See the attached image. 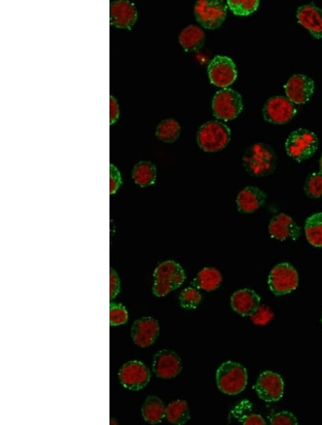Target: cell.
I'll use <instances>...</instances> for the list:
<instances>
[{"label": "cell", "instance_id": "obj_1", "mask_svg": "<svg viewBox=\"0 0 322 425\" xmlns=\"http://www.w3.org/2000/svg\"><path fill=\"white\" fill-rule=\"evenodd\" d=\"M242 163L245 171L254 177H265L273 173L277 166L275 150L269 145L257 143L246 149Z\"/></svg>", "mask_w": 322, "mask_h": 425}, {"label": "cell", "instance_id": "obj_5", "mask_svg": "<svg viewBox=\"0 0 322 425\" xmlns=\"http://www.w3.org/2000/svg\"><path fill=\"white\" fill-rule=\"evenodd\" d=\"M318 146L317 136L305 129L293 131L285 143L287 154L297 162H303L311 158L317 151Z\"/></svg>", "mask_w": 322, "mask_h": 425}, {"label": "cell", "instance_id": "obj_29", "mask_svg": "<svg viewBox=\"0 0 322 425\" xmlns=\"http://www.w3.org/2000/svg\"><path fill=\"white\" fill-rule=\"evenodd\" d=\"M202 299L200 292L192 287L184 289L179 296L181 307L187 310L196 309L200 305Z\"/></svg>", "mask_w": 322, "mask_h": 425}, {"label": "cell", "instance_id": "obj_2", "mask_svg": "<svg viewBox=\"0 0 322 425\" xmlns=\"http://www.w3.org/2000/svg\"><path fill=\"white\" fill-rule=\"evenodd\" d=\"M154 278L153 293L158 297L165 296L177 289L186 279L184 268L175 261L160 264L155 269Z\"/></svg>", "mask_w": 322, "mask_h": 425}, {"label": "cell", "instance_id": "obj_11", "mask_svg": "<svg viewBox=\"0 0 322 425\" xmlns=\"http://www.w3.org/2000/svg\"><path fill=\"white\" fill-rule=\"evenodd\" d=\"M254 388L264 401L275 403L284 395V383L279 374L266 371L259 375Z\"/></svg>", "mask_w": 322, "mask_h": 425}, {"label": "cell", "instance_id": "obj_16", "mask_svg": "<svg viewBox=\"0 0 322 425\" xmlns=\"http://www.w3.org/2000/svg\"><path fill=\"white\" fill-rule=\"evenodd\" d=\"M111 23L120 29L131 30L138 18V12L134 3L127 0H118L111 4Z\"/></svg>", "mask_w": 322, "mask_h": 425}, {"label": "cell", "instance_id": "obj_35", "mask_svg": "<svg viewBox=\"0 0 322 425\" xmlns=\"http://www.w3.org/2000/svg\"><path fill=\"white\" fill-rule=\"evenodd\" d=\"M120 282L118 273L113 269L110 273V297L115 298L120 292Z\"/></svg>", "mask_w": 322, "mask_h": 425}, {"label": "cell", "instance_id": "obj_19", "mask_svg": "<svg viewBox=\"0 0 322 425\" xmlns=\"http://www.w3.org/2000/svg\"><path fill=\"white\" fill-rule=\"evenodd\" d=\"M267 195L256 186H247L239 192L236 198L238 210L243 214H252L262 207Z\"/></svg>", "mask_w": 322, "mask_h": 425}, {"label": "cell", "instance_id": "obj_26", "mask_svg": "<svg viewBox=\"0 0 322 425\" xmlns=\"http://www.w3.org/2000/svg\"><path fill=\"white\" fill-rule=\"evenodd\" d=\"M305 234L309 243L314 247H322V213L309 216L305 223Z\"/></svg>", "mask_w": 322, "mask_h": 425}, {"label": "cell", "instance_id": "obj_34", "mask_svg": "<svg viewBox=\"0 0 322 425\" xmlns=\"http://www.w3.org/2000/svg\"><path fill=\"white\" fill-rule=\"evenodd\" d=\"M110 172V191L111 194H114L122 184V179L120 172L113 165H111Z\"/></svg>", "mask_w": 322, "mask_h": 425}, {"label": "cell", "instance_id": "obj_23", "mask_svg": "<svg viewBox=\"0 0 322 425\" xmlns=\"http://www.w3.org/2000/svg\"><path fill=\"white\" fill-rule=\"evenodd\" d=\"M222 280V275L218 269L206 267L197 274L193 284L198 289L213 291L220 286Z\"/></svg>", "mask_w": 322, "mask_h": 425}, {"label": "cell", "instance_id": "obj_4", "mask_svg": "<svg viewBox=\"0 0 322 425\" xmlns=\"http://www.w3.org/2000/svg\"><path fill=\"white\" fill-rule=\"evenodd\" d=\"M231 130L225 123L209 121L197 134V142L204 152L215 153L225 148L231 141Z\"/></svg>", "mask_w": 322, "mask_h": 425}, {"label": "cell", "instance_id": "obj_27", "mask_svg": "<svg viewBox=\"0 0 322 425\" xmlns=\"http://www.w3.org/2000/svg\"><path fill=\"white\" fill-rule=\"evenodd\" d=\"M180 124L175 119H166L161 122L156 129V136L162 142L175 143L180 136Z\"/></svg>", "mask_w": 322, "mask_h": 425}, {"label": "cell", "instance_id": "obj_37", "mask_svg": "<svg viewBox=\"0 0 322 425\" xmlns=\"http://www.w3.org/2000/svg\"><path fill=\"white\" fill-rule=\"evenodd\" d=\"M120 115V109L118 102L115 98L113 96H111L110 99V119L111 124L115 123Z\"/></svg>", "mask_w": 322, "mask_h": 425}, {"label": "cell", "instance_id": "obj_31", "mask_svg": "<svg viewBox=\"0 0 322 425\" xmlns=\"http://www.w3.org/2000/svg\"><path fill=\"white\" fill-rule=\"evenodd\" d=\"M129 320V313L121 304H111L110 307V323L111 326H120Z\"/></svg>", "mask_w": 322, "mask_h": 425}, {"label": "cell", "instance_id": "obj_30", "mask_svg": "<svg viewBox=\"0 0 322 425\" xmlns=\"http://www.w3.org/2000/svg\"><path fill=\"white\" fill-rule=\"evenodd\" d=\"M306 194L312 198L322 196V173H313L309 175L305 184Z\"/></svg>", "mask_w": 322, "mask_h": 425}, {"label": "cell", "instance_id": "obj_6", "mask_svg": "<svg viewBox=\"0 0 322 425\" xmlns=\"http://www.w3.org/2000/svg\"><path fill=\"white\" fill-rule=\"evenodd\" d=\"M212 109L216 118L225 121L232 120L243 110L242 97L232 88L223 89L214 95Z\"/></svg>", "mask_w": 322, "mask_h": 425}, {"label": "cell", "instance_id": "obj_38", "mask_svg": "<svg viewBox=\"0 0 322 425\" xmlns=\"http://www.w3.org/2000/svg\"><path fill=\"white\" fill-rule=\"evenodd\" d=\"M320 172L322 173V157L320 160Z\"/></svg>", "mask_w": 322, "mask_h": 425}, {"label": "cell", "instance_id": "obj_9", "mask_svg": "<svg viewBox=\"0 0 322 425\" xmlns=\"http://www.w3.org/2000/svg\"><path fill=\"white\" fill-rule=\"evenodd\" d=\"M118 378L124 387L138 391L150 383L151 373L142 362L133 360L122 365L118 372Z\"/></svg>", "mask_w": 322, "mask_h": 425}, {"label": "cell", "instance_id": "obj_8", "mask_svg": "<svg viewBox=\"0 0 322 425\" xmlns=\"http://www.w3.org/2000/svg\"><path fill=\"white\" fill-rule=\"evenodd\" d=\"M268 284L275 295L288 294L298 287L299 274L290 264H280L270 272Z\"/></svg>", "mask_w": 322, "mask_h": 425}, {"label": "cell", "instance_id": "obj_25", "mask_svg": "<svg viewBox=\"0 0 322 425\" xmlns=\"http://www.w3.org/2000/svg\"><path fill=\"white\" fill-rule=\"evenodd\" d=\"M167 421L175 424H184L191 418L188 406L185 400L178 399L166 408Z\"/></svg>", "mask_w": 322, "mask_h": 425}, {"label": "cell", "instance_id": "obj_13", "mask_svg": "<svg viewBox=\"0 0 322 425\" xmlns=\"http://www.w3.org/2000/svg\"><path fill=\"white\" fill-rule=\"evenodd\" d=\"M152 369L159 378H175L182 369V360L172 350L162 349L155 355Z\"/></svg>", "mask_w": 322, "mask_h": 425}, {"label": "cell", "instance_id": "obj_3", "mask_svg": "<svg viewBox=\"0 0 322 425\" xmlns=\"http://www.w3.org/2000/svg\"><path fill=\"white\" fill-rule=\"evenodd\" d=\"M216 384L219 390L229 395L242 392L248 383L245 368L238 362L227 361L223 363L216 374Z\"/></svg>", "mask_w": 322, "mask_h": 425}, {"label": "cell", "instance_id": "obj_24", "mask_svg": "<svg viewBox=\"0 0 322 425\" xmlns=\"http://www.w3.org/2000/svg\"><path fill=\"white\" fill-rule=\"evenodd\" d=\"M132 178L140 187L152 186L157 178L156 167L152 162L140 161L134 168Z\"/></svg>", "mask_w": 322, "mask_h": 425}, {"label": "cell", "instance_id": "obj_14", "mask_svg": "<svg viewBox=\"0 0 322 425\" xmlns=\"http://www.w3.org/2000/svg\"><path fill=\"white\" fill-rule=\"evenodd\" d=\"M289 101L296 105L307 103L314 91V82L305 74H294L284 86Z\"/></svg>", "mask_w": 322, "mask_h": 425}, {"label": "cell", "instance_id": "obj_21", "mask_svg": "<svg viewBox=\"0 0 322 425\" xmlns=\"http://www.w3.org/2000/svg\"><path fill=\"white\" fill-rule=\"evenodd\" d=\"M179 40L185 51H199L204 45L205 33L199 26L191 24L181 32Z\"/></svg>", "mask_w": 322, "mask_h": 425}, {"label": "cell", "instance_id": "obj_28", "mask_svg": "<svg viewBox=\"0 0 322 425\" xmlns=\"http://www.w3.org/2000/svg\"><path fill=\"white\" fill-rule=\"evenodd\" d=\"M227 4L234 15L248 16L258 9L260 3L258 0H228Z\"/></svg>", "mask_w": 322, "mask_h": 425}, {"label": "cell", "instance_id": "obj_20", "mask_svg": "<svg viewBox=\"0 0 322 425\" xmlns=\"http://www.w3.org/2000/svg\"><path fill=\"white\" fill-rule=\"evenodd\" d=\"M298 22L314 38H322V10L313 4L300 7L296 12Z\"/></svg>", "mask_w": 322, "mask_h": 425}, {"label": "cell", "instance_id": "obj_18", "mask_svg": "<svg viewBox=\"0 0 322 425\" xmlns=\"http://www.w3.org/2000/svg\"><path fill=\"white\" fill-rule=\"evenodd\" d=\"M260 296L249 289L238 290L231 297L233 310L242 316H251L260 306Z\"/></svg>", "mask_w": 322, "mask_h": 425}, {"label": "cell", "instance_id": "obj_17", "mask_svg": "<svg viewBox=\"0 0 322 425\" xmlns=\"http://www.w3.org/2000/svg\"><path fill=\"white\" fill-rule=\"evenodd\" d=\"M268 232L271 238L279 241H285L289 239L296 241L302 234L300 227L297 226L291 217L282 213L271 220L268 225Z\"/></svg>", "mask_w": 322, "mask_h": 425}, {"label": "cell", "instance_id": "obj_12", "mask_svg": "<svg viewBox=\"0 0 322 425\" xmlns=\"http://www.w3.org/2000/svg\"><path fill=\"white\" fill-rule=\"evenodd\" d=\"M296 113L293 104L283 96L269 98L263 109L264 118L268 122L277 125L289 122Z\"/></svg>", "mask_w": 322, "mask_h": 425}, {"label": "cell", "instance_id": "obj_15", "mask_svg": "<svg viewBox=\"0 0 322 425\" xmlns=\"http://www.w3.org/2000/svg\"><path fill=\"white\" fill-rule=\"evenodd\" d=\"M159 324L156 319L145 316L135 321L131 328V337L139 347L152 345L159 335Z\"/></svg>", "mask_w": 322, "mask_h": 425}, {"label": "cell", "instance_id": "obj_32", "mask_svg": "<svg viewBox=\"0 0 322 425\" xmlns=\"http://www.w3.org/2000/svg\"><path fill=\"white\" fill-rule=\"evenodd\" d=\"M269 423L272 425L298 424L296 417L290 412L282 411L269 417Z\"/></svg>", "mask_w": 322, "mask_h": 425}, {"label": "cell", "instance_id": "obj_33", "mask_svg": "<svg viewBox=\"0 0 322 425\" xmlns=\"http://www.w3.org/2000/svg\"><path fill=\"white\" fill-rule=\"evenodd\" d=\"M274 314L271 310L264 305H261L257 308L255 312L250 316L253 323L257 325H264L268 323Z\"/></svg>", "mask_w": 322, "mask_h": 425}, {"label": "cell", "instance_id": "obj_22", "mask_svg": "<svg viewBox=\"0 0 322 425\" xmlns=\"http://www.w3.org/2000/svg\"><path fill=\"white\" fill-rule=\"evenodd\" d=\"M166 408L159 397L154 395L148 396L141 409L142 416L148 423L159 424L166 417Z\"/></svg>", "mask_w": 322, "mask_h": 425}, {"label": "cell", "instance_id": "obj_7", "mask_svg": "<svg viewBox=\"0 0 322 425\" xmlns=\"http://www.w3.org/2000/svg\"><path fill=\"white\" fill-rule=\"evenodd\" d=\"M227 4L218 0H203L197 2L194 7L196 19L203 27L209 30L219 28L227 15Z\"/></svg>", "mask_w": 322, "mask_h": 425}, {"label": "cell", "instance_id": "obj_10", "mask_svg": "<svg viewBox=\"0 0 322 425\" xmlns=\"http://www.w3.org/2000/svg\"><path fill=\"white\" fill-rule=\"evenodd\" d=\"M208 74L211 83L219 88L230 86L237 78L236 65L227 56H216L209 63Z\"/></svg>", "mask_w": 322, "mask_h": 425}, {"label": "cell", "instance_id": "obj_36", "mask_svg": "<svg viewBox=\"0 0 322 425\" xmlns=\"http://www.w3.org/2000/svg\"><path fill=\"white\" fill-rule=\"evenodd\" d=\"M238 419L240 422H241L242 424H245V425H252V424H256V425H263V424H266V421L264 419V418L257 414H255V413H250L248 415H245L243 417H239Z\"/></svg>", "mask_w": 322, "mask_h": 425}]
</instances>
